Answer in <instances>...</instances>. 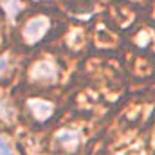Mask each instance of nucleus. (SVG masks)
Returning <instances> with one entry per match:
<instances>
[{
	"mask_svg": "<svg viewBox=\"0 0 155 155\" xmlns=\"http://www.w3.org/2000/svg\"><path fill=\"white\" fill-rule=\"evenodd\" d=\"M0 150H2V153H4V155H9V150H7V144H5V143H4L2 139H0Z\"/></svg>",
	"mask_w": 155,
	"mask_h": 155,
	"instance_id": "f257e3e1",
	"label": "nucleus"
}]
</instances>
